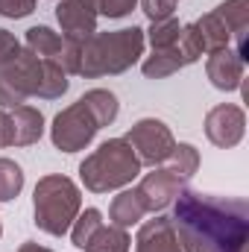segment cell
Instances as JSON below:
<instances>
[{
    "label": "cell",
    "mask_w": 249,
    "mask_h": 252,
    "mask_svg": "<svg viewBox=\"0 0 249 252\" xmlns=\"http://www.w3.org/2000/svg\"><path fill=\"white\" fill-rule=\"evenodd\" d=\"M173 229L182 252H247L249 202L185 188L173 199Z\"/></svg>",
    "instance_id": "obj_1"
},
{
    "label": "cell",
    "mask_w": 249,
    "mask_h": 252,
    "mask_svg": "<svg viewBox=\"0 0 249 252\" xmlns=\"http://www.w3.org/2000/svg\"><path fill=\"white\" fill-rule=\"evenodd\" d=\"M144 30L124 27L112 32H94L82 41L79 53V76L85 79H103V76H121L144 56Z\"/></svg>",
    "instance_id": "obj_2"
},
{
    "label": "cell",
    "mask_w": 249,
    "mask_h": 252,
    "mask_svg": "<svg viewBox=\"0 0 249 252\" xmlns=\"http://www.w3.org/2000/svg\"><path fill=\"white\" fill-rule=\"evenodd\" d=\"M141 170H144V164L138 161L135 150L124 138H109L91 156L82 158L79 179H82L85 190H91V193H112V190L129 188L141 176Z\"/></svg>",
    "instance_id": "obj_3"
},
{
    "label": "cell",
    "mask_w": 249,
    "mask_h": 252,
    "mask_svg": "<svg viewBox=\"0 0 249 252\" xmlns=\"http://www.w3.org/2000/svg\"><path fill=\"white\" fill-rule=\"evenodd\" d=\"M79 211H82V190L70 176L47 173L35 182L32 217H35V226L44 235H50V238L67 235L73 220L79 217Z\"/></svg>",
    "instance_id": "obj_4"
},
{
    "label": "cell",
    "mask_w": 249,
    "mask_h": 252,
    "mask_svg": "<svg viewBox=\"0 0 249 252\" xmlns=\"http://www.w3.org/2000/svg\"><path fill=\"white\" fill-rule=\"evenodd\" d=\"M44 91V59L21 47L6 64H0V109L24 106L30 97L41 100Z\"/></svg>",
    "instance_id": "obj_5"
},
{
    "label": "cell",
    "mask_w": 249,
    "mask_h": 252,
    "mask_svg": "<svg viewBox=\"0 0 249 252\" xmlns=\"http://www.w3.org/2000/svg\"><path fill=\"white\" fill-rule=\"evenodd\" d=\"M97 132H100V124L85 109V103L76 100V103H70L67 109H62L53 118V124H50V141H53V147L59 153H67L70 156V153L85 150L97 138Z\"/></svg>",
    "instance_id": "obj_6"
},
{
    "label": "cell",
    "mask_w": 249,
    "mask_h": 252,
    "mask_svg": "<svg viewBox=\"0 0 249 252\" xmlns=\"http://www.w3.org/2000/svg\"><path fill=\"white\" fill-rule=\"evenodd\" d=\"M124 141L135 150L138 161L144 167H158L167 161V156L176 147V138L170 132V126L158 118H141L126 129Z\"/></svg>",
    "instance_id": "obj_7"
},
{
    "label": "cell",
    "mask_w": 249,
    "mask_h": 252,
    "mask_svg": "<svg viewBox=\"0 0 249 252\" xmlns=\"http://www.w3.org/2000/svg\"><path fill=\"white\" fill-rule=\"evenodd\" d=\"M185 188H187V182L179 173H173L170 167L158 164V167H153L150 173L141 176V182H138L135 190H138V196H141L147 214H161L164 208L173 205V199H176Z\"/></svg>",
    "instance_id": "obj_8"
},
{
    "label": "cell",
    "mask_w": 249,
    "mask_h": 252,
    "mask_svg": "<svg viewBox=\"0 0 249 252\" xmlns=\"http://www.w3.org/2000/svg\"><path fill=\"white\" fill-rule=\"evenodd\" d=\"M247 135V112L235 103H220L205 115V138L220 147V150H232L244 141Z\"/></svg>",
    "instance_id": "obj_9"
},
{
    "label": "cell",
    "mask_w": 249,
    "mask_h": 252,
    "mask_svg": "<svg viewBox=\"0 0 249 252\" xmlns=\"http://www.w3.org/2000/svg\"><path fill=\"white\" fill-rule=\"evenodd\" d=\"M97 6L94 0H59L56 6V21L62 27V35L67 38H91L97 32Z\"/></svg>",
    "instance_id": "obj_10"
},
{
    "label": "cell",
    "mask_w": 249,
    "mask_h": 252,
    "mask_svg": "<svg viewBox=\"0 0 249 252\" xmlns=\"http://www.w3.org/2000/svg\"><path fill=\"white\" fill-rule=\"evenodd\" d=\"M244 73H247V62L232 47L214 50L205 59V76L217 91H238L244 85Z\"/></svg>",
    "instance_id": "obj_11"
},
{
    "label": "cell",
    "mask_w": 249,
    "mask_h": 252,
    "mask_svg": "<svg viewBox=\"0 0 249 252\" xmlns=\"http://www.w3.org/2000/svg\"><path fill=\"white\" fill-rule=\"evenodd\" d=\"M135 252H182L170 214H156L153 220L141 223L135 238Z\"/></svg>",
    "instance_id": "obj_12"
},
{
    "label": "cell",
    "mask_w": 249,
    "mask_h": 252,
    "mask_svg": "<svg viewBox=\"0 0 249 252\" xmlns=\"http://www.w3.org/2000/svg\"><path fill=\"white\" fill-rule=\"evenodd\" d=\"M220 21L226 24L229 35H232V50L247 62L249 59V41H247V32H249V0H223L217 9Z\"/></svg>",
    "instance_id": "obj_13"
},
{
    "label": "cell",
    "mask_w": 249,
    "mask_h": 252,
    "mask_svg": "<svg viewBox=\"0 0 249 252\" xmlns=\"http://www.w3.org/2000/svg\"><path fill=\"white\" fill-rule=\"evenodd\" d=\"M6 112H9V124H12V147H32L41 141V135H44L41 109L24 103V106L6 109Z\"/></svg>",
    "instance_id": "obj_14"
},
{
    "label": "cell",
    "mask_w": 249,
    "mask_h": 252,
    "mask_svg": "<svg viewBox=\"0 0 249 252\" xmlns=\"http://www.w3.org/2000/svg\"><path fill=\"white\" fill-rule=\"evenodd\" d=\"M144 217H147V211H144V202H141V196H138L135 188H124L115 199H112V205H109V220H112V226L132 229V226H138Z\"/></svg>",
    "instance_id": "obj_15"
},
{
    "label": "cell",
    "mask_w": 249,
    "mask_h": 252,
    "mask_svg": "<svg viewBox=\"0 0 249 252\" xmlns=\"http://www.w3.org/2000/svg\"><path fill=\"white\" fill-rule=\"evenodd\" d=\"M82 103H85V109L94 115V121L103 126H112L118 121V115H121V103H118V97L109 91V88H91V91H85L82 97H79Z\"/></svg>",
    "instance_id": "obj_16"
},
{
    "label": "cell",
    "mask_w": 249,
    "mask_h": 252,
    "mask_svg": "<svg viewBox=\"0 0 249 252\" xmlns=\"http://www.w3.org/2000/svg\"><path fill=\"white\" fill-rule=\"evenodd\" d=\"M187 67L185 59L179 56V50H176V41L170 44V47H164V50H153L144 62H141V70H144V76L147 79H164V76H173L176 70H182Z\"/></svg>",
    "instance_id": "obj_17"
},
{
    "label": "cell",
    "mask_w": 249,
    "mask_h": 252,
    "mask_svg": "<svg viewBox=\"0 0 249 252\" xmlns=\"http://www.w3.org/2000/svg\"><path fill=\"white\" fill-rule=\"evenodd\" d=\"M132 250V238H129V229H121V226H100L91 241L82 247V252H129Z\"/></svg>",
    "instance_id": "obj_18"
},
{
    "label": "cell",
    "mask_w": 249,
    "mask_h": 252,
    "mask_svg": "<svg viewBox=\"0 0 249 252\" xmlns=\"http://www.w3.org/2000/svg\"><path fill=\"white\" fill-rule=\"evenodd\" d=\"M193 24H196V30H199V38H202L205 53H214V50L232 47V35H229L226 24L220 21V15H217L214 9H211V12H205L202 18H196Z\"/></svg>",
    "instance_id": "obj_19"
},
{
    "label": "cell",
    "mask_w": 249,
    "mask_h": 252,
    "mask_svg": "<svg viewBox=\"0 0 249 252\" xmlns=\"http://www.w3.org/2000/svg\"><path fill=\"white\" fill-rule=\"evenodd\" d=\"M24 47H27V50H32V53H35V56H41V59H56V56H59V50H62V35H59L56 30H50V27L38 24V27H30V30H27Z\"/></svg>",
    "instance_id": "obj_20"
},
{
    "label": "cell",
    "mask_w": 249,
    "mask_h": 252,
    "mask_svg": "<svg viewBox=\"0 0 249 252\" xmlns=\"http://www.w3.org/2000/svg\"><path fill=\"white\" fill-rule=\"evenodd\" d=\"M164 167H170V170L179 173L185 182H190V179L196 176V170H199V150H196L193 144H176L173 153L167 156Z\"/></svg>",
    "instance_id": "obj_21"
},
{
    "label": "cell",
    "mask_w": 249,
    "mask_h": 252,
    "mask_svg": "<svg viewBox=\"0 0 249 252\" xmlns=\"http://www.w3.org/2000/svg\"><path fill=\"white\" fill-rule=\"evenodd\" d=\"M24 190V170L18 161L0 156V202H12L18 199V193Z\"/></svg>",
    "instance_id": "obj_22"
},
{
    "label": "cell",
    "mask_w": 249,
    "mask_h": 252,
    "mask_svg": "<svg viewBox=\"0 0 249 252\" xmlns=\"http://www.w3.org/2000/svg\"><path fill=\"white\" fill-rule=\"evenodd\" d=\"M100 226H103V211H100V208H85V211H79V217H76L73 226H70V241H73V247L82 250Z\"/></svg>",
    "instance_id": "obj_23"
},
{
    "label": "cell",
    "mask_w": 249,
    "mask_h": 252,
    "mask_svg": "<svg viewBox=\"0 0 249 252\" xmlns=\"http://www.w3.org/2000/svg\"><path fill=\"white\" fill-rule=\"evenodd\" d=\"M179 32H182V24L176 18H167V21L150 24V30H144V41H150L153 50H164L179 38Z\"/></svg>",
    "instance_id": "obj_24"
},
{
    "label": "cell",
    "mask_w": 249,
    "mask_h": 252,
    "mask_svg": "<svg viewBox=\"0 0 249 252\" xmlns=\"http://www.w3.org/2000/svg\"><path fill=\"white\" fill-rule=\"evenodd\" d=\"M176 50H179V56L185 59V64H193V62L202 59L205 47H202V38H199L196 24H182V32H179V38H176Z\"/></svg>",
    "instance_id": "obj_25"
},
{
    "label": "cell",
    "mask_w": 249,
    "mask_h": 252,
    "mask_svg": "<svg viewBox=\"0 0 249 252\" xmlns=\"http://www.w3.org/2000/svg\"><path fill=\"white\" fill-rule=\"evenodd\" d=\"M79 53H82V41H79V38H67V35H62V50H59L56 62L62 64L64 73L79 76Z\"/></svg>",
    "instance_id": "obj_26"
},
{
    "label": "cell",
    "mask_w": 249,
    "mask_h": 252,
    "mask_svg": "<svg viewBox=\"0 0 249 252\" xmlns=\"http://www.w3.org/2000/svg\"><path fill=\"white\" fill-rule=\"evenodd\" d=\"M97 15L109 18V21H121L126 15H132V9L138 6V0H94Z\"/></svg>",
    "instance_id": "obj_27"
},
{
    "label": "cell",
    "mask_w": 249,
    "mask_h": 252,
    "mask_svg": "<svg viewBox=\"0 0 249 252\" xmlns=\"http://www.w3.org/2000/svg\"><path fill=\"white\" fill-rule=\"evenodd\" d=\"M176 3H179V0H141V9H144L147 21L156 24V21L176 18V15H173V12H176Z\"/></svg>",
    "instance_id": "obj_28"
},
{
    "label": "cell",
    "mask_w": 249,
    "mask_h": 252,
    "mask_svg": "<svg viewBox=\"0 0 249 252\" xmlns=\"http://www.w3.org/2000/svg\"><path fill=\"white\" fill-rule=\"evenodd\" d=\"M35 12V0H0V18L6 21H21Z\"/></svg>",
    "instance_id": "obj_29"
},
{
    "label": "cell",
    "mask_w": 249,
    "mask_h": 252,
    "mask_svg": "<svg viewBox=\"0 0 249 252\" xmlns=\"http://www.w3.org/2000/svg\"><path fill=\"white\" fill-rule=\"evenodd\" d=\"M21 47H24V44L15 38V32H9V30L0 27V64H6L18 50H21Z\"/></svg>",
    "instance_id": "obj_30"
},
{
    "label": "cell",
    "mask_w": 249,
    "mask_h": 252,
    "mask_svg": "<svg viewBox=\"0 0 249 252\" xmlns=\"http://www.w3.org/2000/svg\"><path fill=\"white\" fill-rule=\"evenodd\" d=\"M12 147V124H9V112L0 109V150Z\"/></svg>",
    "instance_id": "obj_31"
},
{
    "label": "cell",
    "mask_w": 249,
    "mask_h": 252,
    "mask_svg": "<svg viewBox=\"0 0 249 252\" xmlns=\"http://www.w3.org/2000/svg\"><path fill=\"white\" fill-rule=\"evenodd\" d=\"M18 252H53V250H47V247H41V244L27 241V244H21V247H18Z\"/></svg>",
    "instance_id": "obj_32"
},
{
    "label": "cell",
    "mask_w": 249,
    "mask_h": 252,
    "mask_svg": "<svg viewBox=\"0 0 249 252\" xmlns=\"http://www.w3.org/2000/svg\"><path fill=\"white\" fill-rule=\"evenodd\" d=\"M0 238H3V223H0Z\"/></svg>",
    "instance_id": "obj_33"
}]
</instances>
